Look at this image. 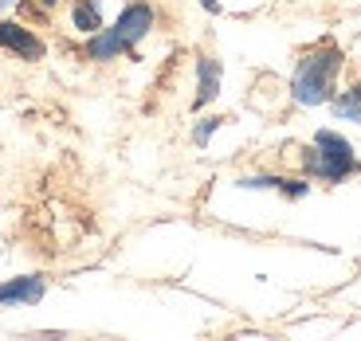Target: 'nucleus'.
<instances>
[{"mask_svg": "<svg viewBox=\"0 0 361 341\" xmlns=\"http://www.w3.org/2000/svg\"><path fill=\"white\" fill-rule=\"evenodd\" d=\"M149 27H154V8H149V4H142V0H137V4H126V8H122V16H118L114 24L99 27V32L90 36L87 55H90V59H99V63L118 59V55L134 51V47L149 36Z\"/></svg>", "mask_w": 361, "mask_h": 341, "instance_id": "nucleus-2", "label": "nucleus"}, {"mask_svg": "<svg viewBox=\"0 0 361 341\" xmlns=\"http://www.w3.org/2000/svg\"><path fill=\"white\" fill-rule=\"evenodd\" d=\"M220 122H224V118H204V122L197 126V134H192V137H197V145H204L208 137H212V130H220Z\"/></svg>", "mask_w": 361, "mask_h": 341, "instance_id": "nucleus-10", "label": "nucleus"}, {"mask_svg": "<svg viewBox=\"0 0 361 341\" xmlns=\"http://www.w3.org/2000/svg\"><path fill=\"white\" fill-rule=\"evenodd\" d=\"M342 71V51L334 44H318L314 51H307L295 67V79H290V94H295L298 106H322V102L334 99V82Z\"/></svg>", "mask_w": 361, "mask_h": 341, "instance_id": "nucleus-1", "label": "nucleus"}, {"mask_svg": "<svg viewBox=\"0 0 361 341\" xmlns=\"http://www.w3.org/2000/svg\"><path fill=\"white\" fill-rule=\"evenodd\" d=\"M330 106H334L338 122H361V82H353L350 90L334 94V99H330Z\"/></svg>", "mask_w": 361, "mask_h": 341, "instance_id": "nucleus-8", "label": "nucleus"}, {"mask_svg": "<svg viewBox=\"0 0 361 341\" xmlns=\"http://www.w3.org/2000/svg\"><path fill=\"white\" fill-rule=\"evenodd\" d=\"M200 4H204V12H212V16L220 12V0H200Z\"/></svg>", "mask_w": 361, "mask_h": 341, "instance_id": "nucleus-11", "label": "nucleus"}, {"mask_svg": "<svg viewBox=\"0 0 361 341\" xmlns=\"http://www.w3.org/2000/svg\"><path fill=\"white\" fill-rule=\"evenodd\" d=\"M302 169L310 177L326 180V185H342L345 177L357 173V157H353V145L345 142L334 130H318L314 142L302 149Z\"/></svg>", "mask_w": 361, "mask_h": 341, "instance_id": "nucleus-3", "label": "nucleus"}, {"mask_svg": "<svg viewBox=\"0 0 361 341\" xmlns=\"http://www.w3.org/2000/svg\"><path fill=\"white\" fill-rule=\"evenodd\" d=\"M71 24L79 27L82 36H94L102 27V12H99V0H79L71 8Z\"/></svg>", "mask_w": 361, "mask_h": 341, "instance_id": "nucleus-9", "label": "nucleus"}, {"mask_svg": "<svg viewBox=\"0 0 361 341\" xmlns=\"http://www.w3.org/2000/svg\"><path fill=\"white\" fill-rule=\"evenodd\" d=\"M0 47L12 55H20V59H27V63H36V59H44L47 47L39 36H32V27L16 24V20H0Z\"/></svg>", "mask_w": 361, "mask_h": 341, "instance_id": "nucleus-4", "label": "nucleus"}, {"mask_svg": "<svg viewBox=\"0 0 361 341\" xmlns=\"http://www.w3.org/2000/svg\"><path fill=\"white\" fill-rule=\"evenodd\" d=\"M39 4H44V8H51V4H55V0H39Z\"/></svg>", "mask_w": 361, "mask_h": 341, "instance_id": "nucleus-12", "label": "nucleus"}, {"mask_svg": "<svg viewBox=\"0 0 361 341\" xmlns=\"http://www.w3.org/2000/svg\"><path fill=\"white\" fill-rule=\"evenodd\" d=\"M235 185H240V189H279L283 197H290V200L310 192L307 180H287V177H240Z\"/></svg>", "mask_w": 361, "mask_h": 341, "instance_id": "nucleus-7", "label": "nucleus"}, {"mask_svg": "<svg viewBox=\"0 0 361 341\" xmlns=\"http://www.w3.org/2000/svg\"><path fill=\"white\" fill-rule=\"evenodd\" d=\"M47 294V278L44 275H20L0 283V306H32Z\"/></svg>", "mask_w": 361, "mask_h": 341, "instance_id": "nucleus-5", "label": "nucleus"}, {"mask_svg": "<svg viewBox=\"0 0 361 341\" xmlns=\"http://www.w3.org/2000/svg\"><path fill=\"white\" fill-rule=\"evenodd\" d=\"M220 59H212V55H200L197 59V99H192V110H204L208 102L220 94Z\"/></svg>", "mask_w": 361, "mask_h": 341, "instance_id": "nucleus-6", "label": "nucleus"}]
</instances>
